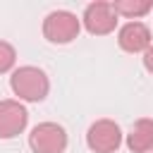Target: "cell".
<instances>
[{
	"label": "cell",
	"instance_id": "1",
	"mask_svg": "<svg viewBox=\"0 0 153 153\" xmlns=\"http://www.w3.org/2000/svg\"><path fill=\"white\" fill-rule=\"evenodd\" d=\"M10 86L19 100H29V103L43 100L50 91V81H48L45 72L33 65H24V67L14 69L10 76Z\"/></svg>",
	"mask_w": 153,
	"mask_h": 153
},
{
	"label": "cell",
	"instance_id": "2",
	"mask_svg": "<svg viewBox=\"0 0 153 153\" xmlns=\"http://www.w3.org/2000/svg\"><path fill=\"white\" fill-rule=\"evenodd\" d=\"M79 29H81V24H79L76 14H72L67 10H55L43 19V36L57 45L72 43L79 36Z\"/></svg>",
	"mask_w": 153,
	"mask_h": 153
},
{
	"label": "cell",
	"instance_id": "3",
	"mask_svg": "<svg viewBox=\"0 0 153 153\" xmlns=\"http://www.w3.org/2000/svg\"><path fill=\"white\" fill-rule=\"evenodd\" d=\"M29 146L33 153H65L67 131L57 122H41L29 134Z\"/></svg>",
	"mask_w": 153,
	"mask_h": 153
},
{
	"label": "cell",
	"instance_id": "4",
	"mask_svg": "<svg viewBox=\"0 0 153 153\" xmlns=\"http://www.w3.org/2000/svg\"><path fill=\"white\" fill-rule=\"evenodd\" d=\"M86 143L93 153H115L122 143V131L112 120H98L88 127Z\"/></svg>",
	"mask_w": 153,
	"mask_h": 153
},
{
	"label": "cell",
	"instance_id": "5",
	"mask_svg": "<svg viewBox=\"0 0 153 153\" xmlns=\"http://www.w3.org/2000/svg\"><path fill=\"white\" fill-rule=\"evenodd\" d=\"M81 22H84V26H86L88 33L105 36V33L115 31V26H117V12H115L112 2L98 0V2H91L84 10V19Z\"/></svg>",
	"mask_w": 153,
	"mask_h": 153
},
{
	"label": "cell",
	"instance_id": "6",
	"mask_svg": "<svg viewBox=\"0 0 153 153\" xmlns=\"http://www.w3.org/2000/svg\"><path fill=\"white\" fill-rule=\"evenodd\" d=\"M29 112L19 100H0V139H14L24 131Z\"/></svg>",
	"mask_w": 153,
	"mask_h": 153
},
{
	"label": "cell",
	"instance_id": "7",
	"mask_svg": "<svg viewBox=\"0 0 153 153\" xmlns=\"http://www.w3.org/2000/svg\"><path fill=\"white\" fill-rule=\"evenodd\" d=\"M117 43L127 53H146L151 48V31L141 22H127L117 33Z\"/></svg>",
	"mask_w": 153,
	"mask_h": 153
},
{
	"label": "cell",
	"instance_id": "8",
	"mask_svg": "<svg viewBox=\"0 0 153 153\" xmlns=\"http://www.w3.org/2000/svg\"><path fill=\"white\" fill-rule=\"evenodd\" d=\"M127 146L131 153H148L153 151V120L141 117L134 122V127L127 134Z\"/></svg>",
	"mask_w": 153,
	"mask_h": 153
},
{
	"label": "cell",
	"instance_id": "9",
	"mask_svg": "<svg viewBox=\"0 0 153 153\" xmlns=\"http://www.w3.org/2000/svg\"><path fill=\"white\" fill-rule=\"evenodd\" d=\"M112 7H115L117 14L129 17V19H136V17H143L146 12H151L153 10V2L151 0H115Z\"/></svg>",
	"mask_w": 153,
	"mask_h": 153
},
{
	"label": "cell",
	"instance_id": "10",
	"mask_svg": "<svg viewBox=\"0 0 153 153\" xmlns=\"http://www.w3.org/2000/svg\"><path fill=\"white\" fill-rule=\"evenodd\" d=\"M14 62H17V53H14V48H12L7 41H0V74L10 72V69L14 67Z\"/></svg>",
	"mask_w": 153,
	"mask_h": 153
},
{
	"label": "cell",
	"instance_id": "11",
	"mask_svg": "<svg viewBox=\"0 0 153 153\" xmlns=\"http://www.w3.org/2000/svg\"><path fill=\"white\" fill-rule=\"evenodd\" d=\"M143 67H146V69L153 74V43H151V48L143 53Z\"/></svg>",
	"mask_w": 153,
	"mask_h": 153
},
{
	"label": "cell",
	"instance_id": "12",
	"mask_svg": "<svg viewBox=\"0 0 153 153\" xmlns=\"http://www.w3.org/2000/svg\"><path fill=\"white\" fill-rule=\"evenodd\" d=\"M151 153H153V151H151Z\"/></svg>",
	"mask_w": 153,
	"mask_h": 153
}]
</instances>
